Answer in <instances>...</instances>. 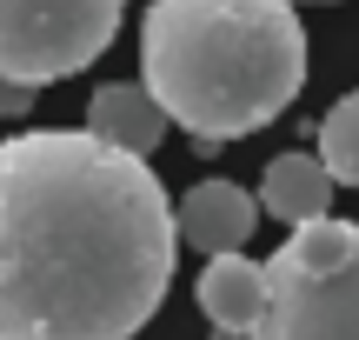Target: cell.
<instances>
[{
  "instance_id": "1",
  "label": "cell",
  "mask_w": 359,
  "mask_h": 340,
  "mask_svg": "<svg viewBox=\"0 0 359 340\" xmlns=\"http://www.w3.org/2000/svg\"><path fill=\"white\" fill-rule=\"evenodd\" d=\"M173 200L100 133L0 140V340H133L173 287Z\"/></svg>"
},
{
  "instance_id": "2",
  "label": "cell",
  "mask_w": 359,
  "mask_h": 340,
  "mask_svg": "<svg viewBox=\"0 0 359 340\" xmlns=\"http://www.w3.org/2000/svg\"><path fill=\"white\" fill-rule=\"evenodd\" d=\"M140 80L200 154L259 133L306 87V27L293 0H154Z\"/></svg>"
},
{
  "instance_id": "3",
  "label": "cell",
  "mask_w": 359,
  "mask_h": 340,
  "mask_svg": "<svg viewBox=\"0 0 359 340\" xmlns=\"http://www.w3.org/2000/svg\"><path fill=\"white\" fill-rule=\"evenodd\" d=\"M253 340H359V221H306L266 261Z\"/></svg>"
},
{
  "instance_id": "4",
  "label": "cell",
  "mask_w": 359,
  "mask_h": 340,
  "mask_svg": "<svg viewBox=\"0 0 359 340\" xmlns=\"http://www.w3.org/2000/svg\"><path fill=\"white\" fill-rule=\"evenodd\" d=\"M127 0H0V80H67L120 34Z\"/></svg>"
},
{
  "instance_id": "5",
  "label": "cell",
  "mask_w": 359,
  "mask_h": 340,
  "mask_svg": "<svg viewBox=\"0 0 359 340\" xmlns=\"http://www.w3.org/2000/svg\"><path fill=\"white\" fill-rule=\"evenodd\" d=\"M193 294H200V314L213 320L219 340H253L259 307H266V261H246L240 247L233 254H206Z\"/></svg>"
},
{
  "instance_id": "6",
  "label": "cell",
  "mask_w": 359,
  "mask_h": 340,
  "mask_svg": "<svg viewBox=\"0 0 359 340\" xmlns=\"http://www.w3.org/2000/svg\"><path fill=\"white\" fill-rule=\"evenodd\" d=\"M173 227H180V240L200 247V254H233V247H246V234L259 227V200L246 194V187H233V181H200V187H187Z\"/></svg>"
},
{
  "instance_id": "7",
  "label": "cell",
  "mask_w": 359,
  "mask_h": 340,
  "mask_svg": "<svg viewBox=\"0 0 359 340\" xmlns=\"http://www.w3.org/2000/svg\"><path fill=\"white\" fill-rule=\"evenodd\" d=\"M167 107L154 100V87L147 80H107V87H93L87 100V133H100V140L127 147V154H154L160 140H167Z\"/></svg>"
},
{
  "instance_id": "8",
  "label": "cell",
  "mask_w": 359,
  "mask_h": 340,
  "mask_svg": "<svg viewBox=\"0 0 359 340\" xmlns=\"http://www.w3.org/2000/svg\"><path fill=\"white\" fill-rule=\"evenodd\" d=\"M333 187L339 181L326 174L320 154H280V160H266V174H259V214H273V221H286V227L326 221Z\"/></svg>"
},
{
  "instance_id": "9",
  "label": "cell",
  "mask_w": 359,
  "mask_h": 340,
  "mask_svg": "<svg viewBox=\"0 0 359 340\" xmlns=\"http://www.w3.org/2000/svg\"><path fill=\"white\" fill-rule=\"evenodd\" d=\"M320 160H326V174H333L339 187H359V93H346V100L326 107V120H320Z\"/></svg>"
},
{
  "instance_id": "10",
  "label": "cell",
  "mask_w": 359,
  "mask_h": 340,
  "mask_svg": "<svg viewBox=\"0 0 359 340\" xmlns=\"http://www.w3.org/2000/svg\"><path fill=\"white\" fill-rule=\"evenodd\" d=\"M34 107V80H0V114H27Z\"/></svg>"
}]
</instances>
